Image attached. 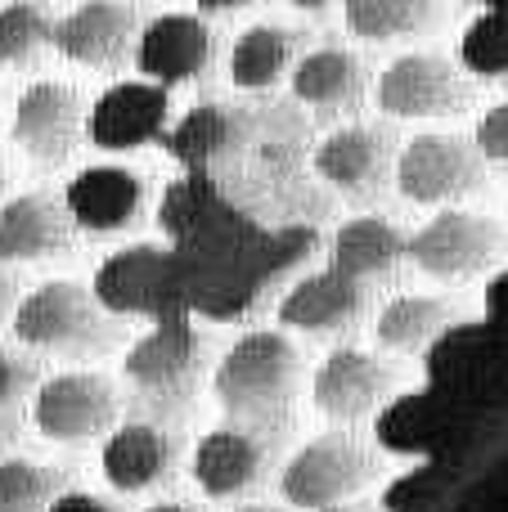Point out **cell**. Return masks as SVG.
I'll list each match as a JSON object with an SVG mask.
<instances>
[{
  "instance_id": "cell-1",
  "label": "cell",
  "mask_w": 508,
  "mask_h": 512,
  "mask_svg": "<svg viewBox=\"0 0 508 512\" xmlns=\"http://www.w3.org/2000/svg\"><path fill=\"white\" fill-rule=\"evenodd\" d=\"M297 378H302V351L275 328H257V333H243L221 355L212 373V391L230 418L266 423L293 405Z\"/></svg>"
},
{
  "instance_id": "cell-2",
  "label": "cell",
  "mask_w": 508,
  "mask_h": 512,
  "mask_svg": "<svg viewBox=\"0 0 508 512\" xmlns=\"http://www.w3.org/2000/svg\"><path fill=\"white\" fill-rule=\"evenodd\" d=\"M14 337L23 346H32V351L90 355V351H104L117 337V328L81 283L50 279L18 301Z\"/></svg>"
},
{
  "instance_id": "cell-3",
  "label": "cell",
  "mask_w": 508,
  "mask_h": 512,
  "mask_svg": "<svg viewBox=\"0 0 508 512\" xmlns=\"http://www.w3.org/2000/svg\"><path fill=\"white\" fill-rule=\"evenodd\" d=\"M378 477V459L351 436H315L279 472V495L288 508L324 512L351 504Z\"/></svg>"
},
{
  "instance_id": "cell-4",
  "label": "cell",
  "mask_w": 508,
  "mask_h": 512,
  "mask_svg": "<svg viewBox=\"0 0 508 512\" xmlns=\"http://www.w3.org/2000/svg\"><path fill=\"white\" fill-rule=\"evenodd\" d=\"M486 180V158L464 135H414L396 158V189L419 207L459 203Z\"/></svg>"
},
{
  "instance_id": "cell-5",
  "label": "cell",
  "mask_w": 508,
  "mask_h": 512,
  "mask_svg": "<svg viewBox=\"0 0 508 512\" xmlns=\"http://www.w3.org/2000/svg\"><path fill=\"white\" fill-rule=\"evenodd\" d=\"M32 423L45 441L59 445H86L95 436L117 432V387L99 373H54L36 387L32 400Z\"/></svg>"
},
{
  "instance_id": "cell-6",
  "label": "cell",
  "mask_w": 508,
  "mask_h": 512,
  "mask_svg": "<svg viewBox=\"0 0 508 512\" xmlns=\"http://www.w3.org/2000/svg\"><path fill=\"white\" fill-rule=\"evenodd\" d=\"M504 252V230L482 212L446 207L419 234H410V261L428 279H468Z\"/></svg>"
},
{
  "instance_id": "cell-7",
  "label": "cell",
  "mask_w": 508,
  "mask_h": 512,
  "mask_svg": "<svg viewBox=\"0 0 508 512\" xmlns=\"http://www.w3.org/2000/svg\"><path fill=\"white\" fill-rule=\"evenodd\" d=\"M473 90L446 54L410 50L396 54L378 77V108L387 117H450L464 113Z\"/></svg>"
},
{
  "instance_id": "cell-8",
  "label": "cell",
  "mask_w": 508,
  "mask_h": 512,
  "mask_svg": "<svg viewBox=\"0 0 508 512\" xmlns=\"http://www.w3.org/2000/svg\"><path fill=\"white\" fill-rule=\"evenodd\" d=\"M140 81L171 90L185 81L203 77V68L212 63V27L203 23V14H158L153 23H144V32L135 36L131 50Z\"/></svg>"
},
{
  "instance_id": "cell-9",
  "label": "cell",
  "mask_w": 508,
  "mask_h": 512,
  "mask_svg": "<svg viewBox=\"0 0 508 512\" xmlns=\"http://www.w3.org/2000/svg\"><path fill=\"white\" fill-rule=\"evenodd\" d=\"M72 225L86 234H122L149 207V180L131 167H81L63 189Z\"/></svg>"
},
{
  "instance_id": "cell-10",
  "label": "cell",
  "mask_w": 508,
  "mask_h": 512,
  "mask_svg": "<svg viewBox=\"0 0 508 512\" xmlns=\"http://www.w3.org/2000/svg\"><path fill=\"white\" fill-rule=\"evenodd\" d=\"M392 387H396V373L378 355L360 351V346H338L315 369L311 400L333 423H360V418H369L392 396Z\"/></svg>"
},
{
  "instance_id": "cell-11",
  "label": "cell",
  "mask_w": 508,
  "mask_h": 512,
  "mask_svg": "<svg viewBox=\"0 0 508 512\" xmlns=\"http://www.w3.org/2000/svg\"><path fill=\"white\" fill-rule=\"evenodd\" d=\"M14 144L27 153L32 162H63L77 149L81 135V99L72 86L63 81H32L14 104V122H9Z\"/></svg>"
},
{
  "instance_id": "cell-12",
  "label": "cell",
  "mask_w": 508,
  "mask_h": 512,
  "mask_svg": "<svg viewBox=\"0 0 508 512\" xmlns=\"http://www.w3.org/2000/svg\"><path fill=\"white\" fill-rule=\"evenodd\" d=\"M167 113H171V99L162 86H153V81H117L86 113V135L95 149L126 153L158 140L167 131Z\"/></svg>"
},
{
  "instance_id": "cell-13",
  "label": "cell",
  "mask_w": 508,
  "mask_h": 512,
  "mask_svg": "<svg viewBox=\"0 0 508 512\" xmlns=\"http://www.w3.org/2000/svg\"><path fill=\"white\" fill-rule=\"evenodd\" d=\"M365 315V283L347 279L329 265V270L306 274L302 283L288 288V297L279 301V324L297 328V333H342Z\"/></svg>"
},
{
  "instance_id": "cell-14",
  "label": "cell",
  "mask_w": 508,
  "mask_h": 512,
  "mask_svg": "<svg viewBox=\"0 0 508 512\" xmlns=\"http://www.w3.org/2000/svg\"><path fill=\"white\" fill-rule=\"evenodd\" d=\"M135 9L131 5H113V0H90L77 5L72 14H63L54 23L50 45L72 63H86V68H104L117 63L126 54V45L135 41Z\"/></svg>"
},
{
  "instance_id": "cell-15",
  "label": "cell",
  "mask_w": 508,
  "mask_h": 512,
  "mask_svg": "<svg viewBox=\"0 0 508 512\" xmlns=\"http://www.w3.org/2000/svg\"><path fill=\"white\" fill-rule=\"evenodd\" d=\"M387 162L392 149L378 126H342L315 149V171L347 198H374L387 180Z\"/></svg>"
},
{
  "instance_id": "cell-16",
  "label": "cell",
  "mask_w": 508,
  "mask_h": 512,
  "mask_svg": "<svg viewBox=\"0 0 508 512\" xmlns=\"http://www.w3.org/2000/svg\"><path fill=\"white\" fill-rule=\"evenodd\" d=\"M72 239V216L54 194H14L0 203V261L59 256Z\"/></svg>"
},
{
  "instance_id": "cell-17",
  "label": "cell",
  "mask_w": 508,
  "mask_h": 512,
  "mask_svg": "<svg viewBox=\"0 0 508 512\" xmlns=\"http://www.w3.org/2000/svg\"><path fill=\"white\" fill-rule=\"evenodd\" d=\"M266 472V450L243 427H216L194 445V481L207 499H239Z\"/></svg>"
},
{
  "instance_id": "cell-18",
  "label": "cell",
  "mask_w": 508,
  "mask_h": 512,
  "mask_svg": "<svg viewBox=\"0 0 508 512\" xmlns=\"http://www.w3.org/2000/svg\"><path fill=\"white\" fill-rule=\"evenodd\" d=\"M194 369H198V337H194V328L180 324V319L158 324L153 333H144L140 342L126 351V378L140 391H153V396L185 391Z\"/></svg>"
},
{
  "instance_id": "cell-19",
  "label": "cell",
  "mask_w": 508,
  "mask_h": 512,
  "mask_svg": "<svg viewBox=\"0 0 508 512\" xmlns=\"http://www.w3.org/2000/svg\"><path fill=\"white\" fill-rule=\"evenodd\" d=\"M99 468H104V481L117 495L153 490L171 468V436L153 423H122L104 441Z\"/></svg>"
},
{
  "instance_id": "cell-20",
  "label": "cell",
  "mask_w": 508,
  "mask_h": 512,
  "mask_svg": "<svg viewBox=\"0 0 508 512\" xmlns=\"http://www.w3.org/2000/svg\"><path fill=\"white\" fill-rule=\"evenodd\" d=\"M293 95L302 104L320 108V113H347L365 95V68H360V59L351 50L324 45V50H311L306 59H297Z\"/></svg>"
},
{
  "instance_id": "cell-21",
  "label": "cell",
  "mask_w": 508,
  "mask_h": 512,
  "mask_svg": "<svg viewBox=\"0 0 508 512\" xmlns=\"http://www.w3.org/2000/svg\"><path fill=\"white\" fill-rule=\"evenodd\" d=\"M410 256V239L396 225L378 221V216H351L338 234H333V270L347 279H383L396 270V261Z\"/></svg>"
},
{
  "instance_id": "cell-22",
  "label": "cell",
  "mask_w": 508,
  "mask_h": 512,
  "mask_svg": "<svg viewBox=\"0 0 508 512\" xmlns=\"http://www.w3.org/2000/svg\"><path fill=\"white\" fill-rule=\"evenodd\" d=\"M297 32L279 23H252L230 45V81L239 90H270L284 77H293Z\"/></svg>"
},
{
  "instance_id": "cell-23",
  "label": "cell",
  "mask_w": 508,
  "mask_h": 512,
  "mask_svg": "<svg viewBox=\"0 0 508 512\" xmlns=\"http://www.w3.org/2000/svg\"><path fill=\"white\" fill-rule=\"evenodd\" d=\"M455 319V306L446 297H428V292H405V297L387 301L383 315L374 324V337L383 351H396V355H410V351H423L432 337H441Z\"/></svg>"
},
{
  "instance_id": "cell-24",
  "label": "cell",
  "mask_w": 508,
  "mask_h": 512,
  "mask_svg": "<svg viewBox=\"0 0 508 512\" xmlns=\"http://www.w3.org/2000/svg\"><path fill=\"white\" fill-rule=\"evenodd\" d=\"M234 144H239V117L230 113V104H198L167 135V149L180 162H212L221 153H230Z\"/></svg>"
},
{
  "instance_id": "cell-25",
  "label": "cell",
  "mask_w": 508,
  "mask_h": 512,
  "mask_svg": "<svg viewBox=\"0 0 508 512\" xmlns=\"http://www.w3.org/2000/svg\"><path fill=\"white\" fill-rule=\"evenodd\" d=\"M63 477L32 459H0V512H50Z\"/></svg>"
},
{
  "instance_id": "cell-26",
  "label": "cell",
  "mask_w": 508,
  "mask_h": 512,
  "mask_svg": "<svg viewBox=\"0 0 508 512\" xmlns=\"http://www.w3.org/2000/svg\"><path fill=\"white\" fill-rule=\"evenodd\" d=\"M432 18L419 0H347V27L365 41H392V36L419 32Z\"/></svg>"
},
{
  "instance_id": "cell-27",
  "label": "cell",
  "mask_w": 508,
  "mask_h": 512,
  "mask_svg": "<svg viewBox=\"0 0 508 512\" xmlns=\"http://www.w3.org/2000/svg\"><path fill=\"white\" fill-rule=\"evenodd\" d=\"M54 36V23L36 5H5L0 9V63H27Z\"/></svg>"
},
{
  "instance_id": "cell-28",
  "label": "cell",
  "mask_w": 508,
  "mask_h": 512,
  "mask_svg": "<svg viewBox=\"0 0 508 512\" xmlns=\"http://www.w3.org/2000/svg\"><path fill=\"white\" fill-rule=\"evenodd\" d=\"M473 144H477V153H482L486 162H508V99L482 113Z\"/></svg>"
},
{
  "instance_id": "cell-29",
  "label": "cell",
  "mask_w": 508,
  "mask_h": 512,
  "mask_svg": "<svg viewBox=\"0 0 508 512\" xmlns=\"http://www.w3.org/2000/svg\"><path fill=\"white\" fill-rule=\"evenodd\" d=\"M36 382V369L27 360H18V355L0 351V414L5 409L18 405V396H27V387Z\"/></svg>"
},
{
  "instance_id": "cell-30",
  "label": "cell",
  "mask_w": 508,
  "mask_h": 512,
  "mask_svg": "<svg viewBox=\"0 0 508 512\" xmlns=\"http://www.w3.org/2000/svg\"><path fill=\"white\" fill-rule=\"evenodd\" d=\"M50 512H117V508L108 504V499H99V495H86V490H68V495L54 499Z\"/></svg>"
},
{
  "instance_id": "cell-31",
  "label": "cell",
  "mask_w": 508,
  "mask_h": 512,
  "mask_svg": "<svg viewBox=\"0 0 508 512\" xmlns=\"http://www.w3.org/2000/svg\"><path fill=\"white\" fill-rule=\"evenodd\" d=\"M9 310H18V306H14V283H9L5 274H0V319H5Z\"/></svg>"
},
{
  "instance_id": "cell-32",
  "label": "cell",
  "mask_w": 508,
  "mask_h": 512,
  "mask_svg": "<svg viewBox=\"0 0 508 512\" xmlns=\"http://www.w3.org/2000/svg\"><path fill=\"white\" fill-rule=\"evenodd\" d=\"M144 512H194L189 504H153V508H144Z\"/></svg>"
},
{
  "instance_id": "cell-33",
  "label": "cell",
  "mask_w": 508,
  "mask_h": 512,
  "mask_svg": "<svg viewBox=\"0 0 508 512\" xmlns=\"http://www.w3.org/2000/svg\"><path fill=\"white\" fill-rule=\"evenodd\" d=\"M324 512H378V508H369V504H338V508H324Z\"/></svg>"
},
{
  "instance_id": "cell-34",
  "label": "cell",
  "mask_w": 508,
  "mask_h": 512,
  "mask_svg": "<svg viewBox=\"0 0 508 512\" xmlns=\"http://www.w3.org/2000/svg\"><path fill=\"white\" fill-rule=\"evenodd\" d=\"M9 436H14V427H9V418H0V450L9 445Z\"/></svg>"
},
{
  "instance_id": "cell-35",
  "label": "cell",
  "mask_w": 508,
  "mask_h": 512,
  "mask_svg": "<svg viewBox=\"0 0 508 512\" xmlns=\"http://www.w3.org/2000/svg\"><path fill=\"white\" fill-rule=\"evenodd\" d=\"M234 512H275V508H261V504H243V508H234Z\"/></svg>"
}]
</instances>
